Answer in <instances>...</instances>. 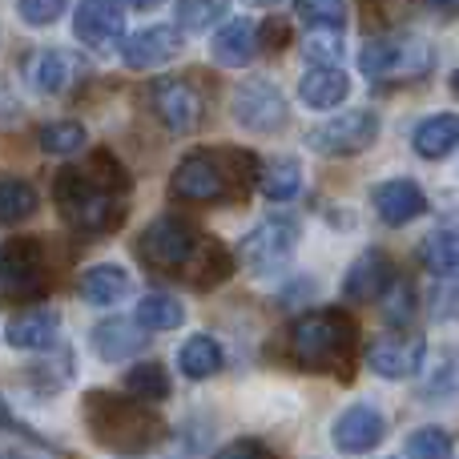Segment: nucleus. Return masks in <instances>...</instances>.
Returning <instances> with one entry per match:
<instances>
[{
  "mask_svg": "<svg viewBox=\"0 0 459 459\" xmlns=\"http://www.w3.org/2000/svg\"><path fill=\"white\" fill-rule=\"evenodd\" d=\"M129 174L113 153H89L85 166H65L53 178V202L77 234H109L126 222Z\"/></svg>",
  "mask_w": 459,
  "mask_h": 459,
  "instance_id": "nucleus-1",
  "label": "nucleus"
},
{
  "mask_svg": "<svg viewBox=\"0 0 459 459\" xmlns=\"http://www.w3.org/2000/svg\"><path fill=\"white\" fill-rule=\"evenodd\" d=\"M137 254H142V262L150 270L169 278H186V282L202 286V290L226 282L230 270H234V258L214 238H206L198 226H190L186 218H174V214L158 218V222L142 230Z\"/></svg>",
  "mask_w": 459,
  "mask_h": 459,
  "instance_id": "nucleus-2",
  "label": "nucleus"
},
{
  "mask_svg": "<svg viewBox=\"0 0 459 459\" xmlns=\"http://www.w3.org/2000/svg\"><path fill=\"white\" fill-rule=\"evenodd\" d=\"M81 415H85V428L89 436L97 439L101 447L109 452H121V455H142L150 447L161 444L166 436V423L126 391H89L85 403H81Z\"/></svg>",
  "mask_w": 459,
  "mask_h": 459,
  "instance_id": "nucleus-3",
  "label": "nucleus"
},
{
  "mask_svg": "<svg viewBox=\"0 0 459 459\" xmlns=\"http://www.w3.org/2000/svg\"><path fill=\"white\" fill-rule=\"evenodd\" d=\"M359 351V331L342 310H310L290 326V359L310 375L351 379Z\"/></svg>",
  "mask_w": 459,
  "mask_h": 459,
  "instance_id": "nucleus-4",
  "label": "nucleus"
},
{
  "mask_svg": "<svg viewBox=\"0 0 459 459\" xmlns=\"http://www.w3.org/2000/svg\"><path fill=\"white\" fill-rule=\"evenodd\" d=\"M250 178H258L250 153L238 150H198L190 158L178 161L174 169V198L194 202V206H210V202H234L246 194Z\"/></svg>",
  "mask_w": 459,
  "mask_h": 459,
  "instance_id": "nucleus-5",
  "label": "nucleus"
},
{
  "mask_svg": "<svg viewBox=\"0 0 459 459\" xmlns=\"http://www.w3.org/2000/svg\"><path fill=\"white\" fill-rule=\"evenodd\" d=\"M359 69L371 81H415L431 73V45L415 32H383L359 53Z\"/></svg>",
  "mask_w": 459,
  "mask_h": 459,
  "instance_id": "nucleus-6",
  "label": "nucleus"
},
{
  "mask_svg": "<svg viewBox=\"0 0 459 459\" xmlns=\"http://www.w3.org/2000/svg\"><path fill=\"white\" fill-rule=\"evenodd\" d=\"M48 294V258L40 238H13L0 250V302L29 307Z\"/></svg>",
  "mask_w": 459,
  "mask_h": 459,
  "instance_id": "nucleus-7",
  "label": "nucleus"
},
{
  "mask_svg": "<svg viewBox=\"0 0 459 459\" xmlns=\"http://www.w3.org/2000/svg\"><path fill=\"white\" fill-rule=\"evenodd\" d=\"M294 246H299V222L290 214H274L266 222H258L238 246V258L254 278H270L274 270H282L290 262Z\"/></svg>",
  "mask_w": 459,
  "mask_h": 459,
  "instance_id": "nucleus-8",
  "label": "nucleus"
},
{
  "mask_svg": "<svg viewBox=\"0 0 459 459\" xmlns=\"http://www.w3.org/2000/svg\"><path fill=\"white\" fill-rule=\"evenodd\" d=\"M230 113L246 134H274L286 126V97L278 93L274 81L250 77L230 93Z\"/></svg>",
  "mask_w": 459,
  "mask_h": 459,
  "instance_id": "nucleus-9",
  "label": "nucleus"
},
{
  "mask_svg": "<svg viewBox=\"0 0 459 459\" xmlns=\"http://www.w3.org/2000/svg\"><path fill=\"white\" fill-rule=\"evenodd\" d=\"M375 137H379V117L371 109H351L310 129L307 145L323 158H351V153H363L367 145H375Z\"/></svg>",
  "mask_w": 459,
  "mask_h": 459,
  "instance_id": "nucleus-10",
  "label": "nucleus"
},
{
  "mask_svg": "<svg viewBox=\"0 0 459 459\" xmlns=\"http://www.w3.org/2000/svg\"><path fill=\"white\" fill-rule=\"evenodd\" d=\"M150 109H153V117L166 129H174V134H194V129L202 126L206 101H202V93L190 81L161 77V81H153V89H150Z\"/></svg>",
  "mask_w": 459,
  "mask_h": 459,
  "instance_id": "nucleus-11",
  "label": "nucleus"
},
{
  "mask_svg": "<svg viewBox=\"0 0 459 459\" xmlns=\"http://www.w3.org/2000/svg\"><path fill=\"white\" fill-rule=\"evenodd\" d=\"M73 32H77L81 45L97 48V53L117 48L121 37H126V8H121V0H81Z\"/></svg>",
  "mask_w": 459,
  "mask_h": 459,
  "instance_id": "nucleus-12",
  "label": "nucleus"
},
{
  "mask_svg": "<svg viewBox=\"0 0 459 459\" xmlns=\"http://www.w3.org/2000/svg\"><path fill=\"white\" fill-rule=\"evenodd\" d=\"M186 45V32L178 24H150V29L134 32V37L121 45V61L137 73H150V69H161L169 65Z\"/></svg>",
  "mask_w": 459,
  "mask_h": 459,
  "instance_id": "nucleus-13",
  "label": "nucleus"
},
{
  "mask_svg": "<svg viewBox=\"0 0 459 459\" xmlns=\"http://www.w3.org/2000/svg\"><path fill=\"white\" fill-rule=\"evenodd\" d=\"M423 355H428V342L420 334H383L367 347V367L383 379H411L423 367Z\"/></svg>",
  "mask_w": 459,
  "mask_h": 459,
  "instance_id": "nucleus-14",
  "label": "nucleus"
},
{
  "mask_svg": "<svg viewBox=\"0 0 459 459\" xmlns=\"http://www.w3.org/2000/svg\"><path fill=\"white\" fill-rule=\"evenodd\" d=\"M395 286V262L383 250H363L342 274V299L347 302H379Z\"/></svg>",
  "mask_w": 459,
  "mask_h": 459,
  "instance_id": "nucleus-15",
  "label": "nucleus"
},
{
  "mask_svg": "<svg viewBox=\"0 0 459 459\" xmlns=\"http://www.w3.org/2000/svg\"><path fill=\"white\" fill-rule=\"evenodd\" d=\"M331 436H334V447H339V452L363 455V452H371V447L383 444V436H387V420H383V411H375L371 403H355L334 420Z\"/></svg>",
  "mask_w": 459,
  "mask_h": 459,
  "instance_id": "nucleus-16",
  "label": "nucleus"
},
{
  "mask_svg": "<svg viewBox=\"0 0 459 459\" xmlns=\"http://www.w3.org/2000/svg\"><path fill=\"white\" fill-rule=\"evenodd\" d=\"M371 202H375V214L387 226H407L428 210V194H423L411 178H391V182L375 186Z\"/></svg>",
  "mask_w": 459,
  "mask_h": 459,
  "instance_id": "nucleus-17",
  "label": "nucleus"
},
{
  "mask_svg": "<svg viewBox=\"0 0 459 459\" xmlns=\"http://www.w3.org/2000/svg\"><path fill=\"white\" fill-rule=\"evenodd\" d=\"M150 342V331H145L137 318H105V323L93 326V351L105 359V363H121V359L137 355V351Z\"/></svg>",
  "mask_w": 459,
  "mask_h": 459,
  "instance_id": "nucleus-18",
  "label": "nucleus"
},
{
  "mask_svg": "<svg viewBox=\"0 0 459 459\" xmlns=\"http://www.w3.org/2000/svg\"><path fill=\"white\" fill-rule=\"evenodd\" d=\"M258 48H262V37H258V29H254L250 21H230L226 29H218L214 32V45H210V56H214L222 69H246V65L258 56Z\"/></svg>",
  "mask_w": 459,
  "mask_h": 459,
  "instance_id": "nucleus-19",
  "label": "nucleus"
},
{
  "mask_svg": "<svg viewBox=\"0 0 459 459\" xmlns=\"http://www.w3.org/2000/svg\"><path fill=\"white\" fill-rule=\"evenodd\" d=\"M347 93H351V77L339 65H310L299 81V97L310 109H334V105L347 101Z\"/></svg>",
  "mask_w": 459,
  "mask_h": 459,
  "instance_id": "nucleus-20",
  "label": "nucleus"
},
{
  "mask_svg": "<svg viewBox=\"0 0 459 459\" xmlns=\"http://www.w3.org/2000/svg\"><path fill=\"white\" fill-rule=\"evenodd\" d=\"M56 331H61V318L53 310H24L8 323L4 339L16 351H48L56 342Z\"/></svg>",
  "mask_w": 459,
  "mask_h": 459,
  "instance_id": "nucleus-21",
  "label": "nucleus"
},
{
  "mask_svg": "<svg viewBox=\"0 0 459 459\" xmlns=\"http://www.w3.org/2000/svg\"><path fill=\"white\" fill-rule=\"evenodd\" d=\"M73 77H77V61H73L65 48H40V53H32L29 61V81L37 93H65V89L73 85Z\"/></svg>",
  "mask_w": 459,
  "mask_h": 459,
  "instance_id": "nucleus-22",
  "label": "nucleus"
},
{
  "mask_svg": "<svg viewBox=\"0 0 459 459\" xmlns=\"http://www.w3.org/2000/svg\"><path fill=\"white\" fill-rule=\"evenodd\" d=\"M129 286H134V278L121 266L97 262V266H89L85 274H81V299H85L89 307H113V302H121L129 294Z\"/></svg>",
  "mask_w": 459,
  "mask_h": 459,
  "instance_id": "nucleus-23",
  "label": "nucleus"
},
{
  "mask_svg": "<svg viewBox=\"0 0 459 459\" xmlns=\"http://www.w3.org/2000/svg\"><path fill=\"white\" fill-rule=\"evenodd\" d=\"M420 262L439 282H459V234L455 230H436V234H428L420 246Z\"/></svg>",
  "mask_w": 459,
  "mask_h": 459,
  "instance_id": "nucleus-24",
  "label": "nucleus"
},
{
  "mask_svg": "<svg viewBox=\"0 0 459 459\" xmlns=\"http://www.w3.org/2000/svg\"><path fill=\"white\" fill-rule=\"evenodd\" d=\"M411 145H415V153H420V158H428V161L447 158V153L459 145V117H455V113H436V117L420 121Z\"/></svg>",
  "mask_w": 459,
  "mask_h": 459,
  "instance_id": "nucleus-25",
  "label": "nucleus"
},
{
  "mask_svg": "<svg viewBox=\"0 0 459 459\" xmlns=\"http://www.w3.org/2000/svg\"><path fill=\"white\" fill-rule=\"evenodd\" d=\"M178 367H182L186 379L202 383L222 371V347H218L210 334H194V339H186L182 347H178Z\"/></svg>",
  "mask_w": 459,
  "mask_h": 459,
  "instance_id": "nucleus-26",
  "label": "nucleus"
},
{
  "mask_svg": "<svg viewBox=\"0 0 459 459\" xmlns=\"http://www.w3.org/2000/svg\"><path fill=\"white\" fill-rule=\"evenodd\" d=\"M258 190L266 194L270 202H290L294 194L302 190V166L294 158L266 161V166L258 169Z\"/></svg>",
  "mask_w": 459,
  "mask_h": 459,
  "instance_id": "nucleus-27",
  "label": "nucleus"
},
{
  "mask_svg": "<svg viewBox=\"0 0 459 459\" xmlns=\"http://www.w3.org/2000/svg\"><path fill=\"white\" fill-rule=\"evenodd\" d=\"M37 214V190L24 178H0V226H21Z\"/></svg>",
  "mask_w": 459,
  "mask_h": 459,
  "instance_id": "nucleus-28",
  "label": "nucleus"
},
{
  "mask_svg": "<svg viewBox=\"0 0 459 459\" xmlns=\"http://www.w3.org/2000/svg\"><path fill=\"white\" fill-rule=\"evenodd\" d=\"M137 323L145 326V331H174V326L186 323V307L174 299V294H145L142 302H137Z\"/></svg>",
  "mask_w": 459,
  "mask_h": 459,
  "instance_id": "nucleus-29",
  "label": "nucleus"
},
{
  "mask_svg": "<svg viewBox=\"0 0 459 459\" xmlns=\"http://www.w3.org/2000/svg\"><path fill=\"white\" fill-rule=\"evenodd\" d=\"M294 16H299L310 32L347 29V4H342V0H294Z\"/></svg>",
  "mask_w": 459,
  "mask_h": 459,
  "instance_id": "nucleus-30",
  "label": "nucleus"
},
{
  "mask_svg": "<svg viewBox=\"0 0 459 459\" xmlns=\"http://www.w3.org/2000/svg\"><path fill=\"white\" fill-rule=\"evenodd\" d=\"M126 391L142 403H161L169 399V375L161 363H137L126 371Z\"/></svg>",
  "mask_w": 459,
  "mask_h": 459,
  "instance_id": "nucleus-31",
  "label": "nucleus"
},
{
  "mask_svg": "<svg viewBox=\"0 0 459 459\" xmlns=\"http://www.w3.org/2000/svg\"><path fill=\"white\" fill-rule=\"evenodd\" d=\"M230 13V0H178V29L206 32Z\"/></svg>",
  "mask_w": 459,
  "mask_h": 459,
  "instance_id": "nucleus-32",
  "label": "nucleus"
},
{
  "mask_svg": "<svg viewBox=\"0 0 459 459\" xmlns=\"http://www.w3.org/2000/svg\"><path fill=\"white\" fill-rule=\"evenodd\" d=\"M37 142H40V150L45 153H77V150H85V126H77V121H48V126H40V134H37Z\"/></svg>",
  "mask_w": 459,
  "mask_h": 459,
  "instance_id": "nucleus-33",
  "label": "nucleus"
},
{
  "mask_svg": "<svg viewBox=\"0 0 459 459\" xmlns=\"http://www.w3.org/2000/svg\"><path fill=\"white\" fill-rule=\"evenodd\" d=\"M452 436L444 428H420L407 436V459H452Z\"/></svg>",
  "mask_w": 459,
  "mask_h": 459,
  "instance_id": "nucleus-34",
  "label": "nucleus"
},
{
  "mask_svg": "<svg viewBox=\"0 0 459 459\" xmlns=\"http://www.w3.org/2000/svg\"><path fill=\"white\" fill-rule=\"evenodd\" d=\"M69 0H16V13L29 29H48L56 16H65Z\"/></svg>",
  "mask_w": 459,
  "mask_h": 459,
  "instance_id": "nucleus-35",
  "label": "nucleus"
},
{
  "mask_svg": "<svg viewBox=\"0 0 459 459\" xmlns=\"http://www.w3.org/2000/svg\"><path fill=\"white\" fill-rule=\"evenodd\" d=\"M302 53L315 65H334V56L342 53V32H307V48Z\"/></svg>",
  "mask_w": 459,
  "mask_h": 459,
  "instance_id": "nucleus-36",
  "label": "nucleus"
},
{
  "mask_svg": "<svg viewBox=\"0 0 459 459\" xmlns=\"http://www.w3.org/2000/svg\"><path fill=\"white\" fill-rule=\"evenodd\" d=\"M383 315H387V323H407L411 318V302H415V294H411V286L407 282H399L395 278V286H391L387 294H383Z\"/></svg>",
  "mask_w": 459,
  "mask_h": 459,
  "instance_id": "nucleus-37",
  "label": "nucleus"
},
{
  "mask_svg": "<svg viewBox=\"0 0 459 459\" xmlns=\"http://www.w3.org/2000/svg\"><path fill=\"white\" fill-rule=\"evenodd\" d=\"M214 459H274L266 444H258V439H234L230 447H222Z\"/></svg>",
  "mask_w": 459,
  "mask_h": 459,
  "instance_id": "nucleus-38",
  "label": "nucleus"
},
{
  "mask_svg": "<svg viewBox=\"0 0 459 459\" xmlns=\"http://www.w3.org/2000/svg\"><path fill=\"white\" fill-rule=\"evenodd\" d=\"M428 8H439V13H459V0H428Z\"/></svg>",
  "mask_w": 459,
  "mask_h": 459,
  "instance_id": "nucleus-39",
  "label": "nucleus"
},
{
  "mask_svg": "<svg viewBox=\"0 0 459 459\" xmlns=\"http://www.w3.org/2000/svg\"><path fill=\"white\" fill-rule=\"evenodd\" d=\"M129 8H137V13H150V8H158L161 0H126Z\"/></svg>",
  "mask_w": 459,
  "mask_h": 459,
  "instance_id": "nucleus-40",
  "label": "nucleus"
},
{
  "mask_svg": "<svg viewBox=\"0 0 459 459\" xmlns=\"http://www.w3.org/2000/svg\"><path fill=\"white\" fill-rule=\"evenodd\" d=\"M452 93L459 97V69H455V77H452Z\"/></svg>",
  "mask_w": 459,
  "mask_h": 459,
  "instance_id": "nucleus-41",
  "label": "nucleus"
},
{
  "mask_svg": "<svg viewBox=\"0 0 459 459\" xmlns=\"http://www.w3.org/2000/svg\"><path fill=\"white\" fill-rule=\"evenodd\" d=\"M246 4H278V0H246Z\"/></svg>",
  "mask_w": 459,
  "mask_h": 459,
  "instance_id": "nucleus-42",
  "label": "nucleus"
},
{
  "mask_svg": "<svg viewBox=\"0 0 459 459\" xmlns=\"http://www.w3.org/2000/svg\"><path fill=\"white\" fill-rule=\"evenodd\" d=\"M0 459H24V455H16V452H0Z\"/></svg>",
  "mask_w": 459,
  "mask_h": 459,
  "instance_id": "nucleus-43",
  "label": "nucleus"
}]
</instances>
